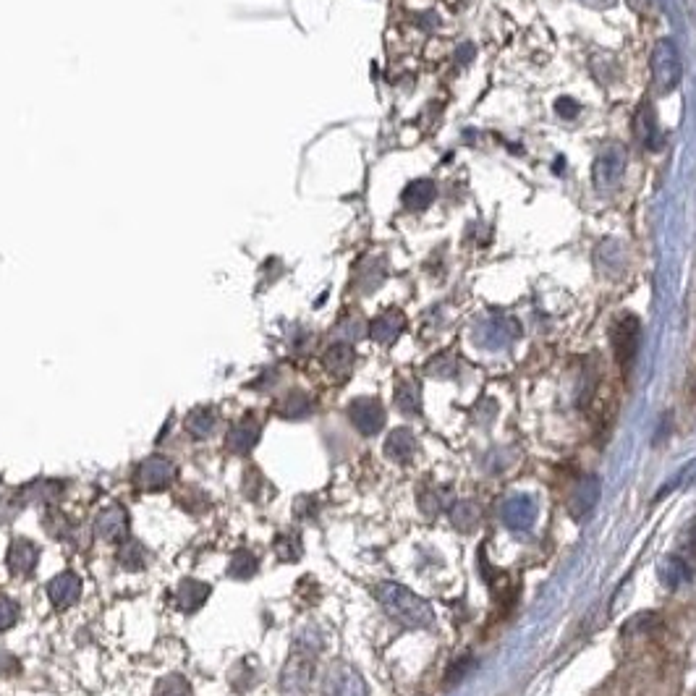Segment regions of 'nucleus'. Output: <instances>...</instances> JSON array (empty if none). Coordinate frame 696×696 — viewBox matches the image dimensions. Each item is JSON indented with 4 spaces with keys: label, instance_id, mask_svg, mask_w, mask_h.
I'll return each instance as SVG.
<instances>
[{
    "label": "nucleus",
    "instance_id": "nucleus-15",
    "mask_svg": "<svg viewBox=\"0 0 696 696\" xmlns=\"http://www.w3.org/2000/svg\"><path fill=\"white\" fill-rule=\"evenodd\" d=\"M215 424H218L215 411H212L210 406H199V409H194L192 414L186 417L184 430L189 432L194 440H205V437H210L212 432H215Z\"/></svg>",
    "mask_w": 696,
    "mask_h": 696
},
{
    "label": "nucleus",
    "instance_id": "nucleus-27",
    "mask_svg": "<svg viewBox=\"0 0 696 696\" xmlns=\"http://www.w3.org/2000/svg\"><path fill=\"white\" fill-rule=\"evenodd\" d=\"M471 665H474V662H471V657H461L458 662H453L451 668H448V673H445V676H448L445 678V683H448V686H453L456 681H461V678L469 673Z\"/></svg>",
    "mask_w": 696,
    "mask_h": 696
},
{
    "label": "nucleus",
    "instance_id": "nucleus-22",
    "mask_svg": "<svg viewBox=\"0 0 696 696\" xmlns=\"http://www.w3.org/2000/svg\"><path fill=\"white\" fill-rule=\"evenodd\" d=\"M403 330V317L398 312H388L383 317H377L372 325V338L380 343H390Z\"/></svg>",
    "mask_w": 696,
    "mask_h": 696
},
{
    "label": "nucleus",
    "instance_id": "nucleus-7",
    "mask_svg": "<svg viewBox=\"0 0 696 696\" xmlns=\"http://www.w3.org/2000/svg\"><path fill=\"white\" fill-rule=\"evenodd\" d=\"M322 694L325 696H367L362 676L348 665H333L328 676L322 678Z\"/></svg>",
    "mask_w": 696,
    "mask_h": 696
},
{
    "label": "nucleus",
    "instance_id": "nucleus-23",
    "mask_svg": "<svg viewBox=\"0 0 696 696\" xmlns=\"http://www.w3.org/2000/svg\"><path fill=\"white\" fill-rule=\"evenodd\" d=\"M275 555L280 560H299L301 540L296 532H283L275 537Z\"/></svg>",
    "mask_w": 696,
    "mask_h": 696
},
{
    "label": "nucleus",
    "instance_id": "nucleus-17",
    "mask_svg": "<svg viewBox=\"0 0 696 696\" xmlns=\"http://www.w3.org/2000/svg\"><path fill=\"white\" fill-rule=\"evenodd\" d=\"M435 197L437 189L432 181H414L403 192V205L409 207V210H424V207H430L435 202Z\"/></svg>",
    "mask_w": 696,
    "mask_h": 696
},
{
    "label": "nucleus",
    "instance_id": "nucleus-13",
    "mask_svg": "<svg viewBox=\"0 0 696 696\" xmlns=\"http://www.w3.org/2000/svg\"><path fill=\"white\" fill-rule=\"evenodd\" d=\"M634 131H636V137H639V142H642L649 152L662 150L665 137H662L660 126H657L655 110L649 108V105H642V108H639V113H636Z\"/></svg>",
    "mask_w": 696,
    "mask_h": 696
},
{
    "label": "nucleus",
    "instance_id": "nucleus-21",
    "mask_svg": "<svg viewBox=\"0 0 696 696\" xmlns=\"http://www.w3.org/2000/svg\"><path fill=\"white\" fill-rule=\"evenodd\" d=\"M257 568H260L257 555L249 553V550H236L231 563H228V576L231 579H249V576L257 574Z\"/></svg>",
    "mask_w": 696,
    "mask_h": 696
},
{
    "label": "nucleus",
    "instance_id": "nucleus-26",
    "mask_svg": "<svg viewBox=\"0 0 696 696\" xmlns=\"http://www.w3.org/2000/svg\"><path fill=\"white\" fill-rule=\"evenodd\" d=\"M19 621V605L8 594H0V631L14 628Z\"/></svg>",
    "mask_w": 696,
    "mask_h": 696
},
{
    "label": "nucleus",
    "instance_id": "nucleus-4",
    "mask_svg": "<svg viewBox=\"0 0 696 696\" xmlns=\"http://www.w3.org/2000/svg\"><path fill=\"white\" fill-rule=\"evenodd\" d=\"M137 487L139 490H147V492H160L165 490V487H171L173 482L178 479V466L173 464L171 458L165 456H150L144 458L142 464H139L137 469Z\"/></svg>",
    "mask_w": 696,
    "mask_h": 696
},
{
    "label": "nucleus",
    "instance_id": "nucleus-14",
    "mask_svg": "<svg viewBox=\"0 0 696 696\" xmlns=\"http://www.w3.org/2000/svg\"><path fill=\"white\" fill-rule=\"evenodd\" d=\"M207 597H210V587L202 584V581L184 579L181 584H178L176 600H178V608L184 610V613H194V610L202 608V605L207 602Z\"/></svg>",
    "mask_w": 696,
    "mask_h": 696
},
{
    "label": "nucleus",
    "instance_id": "nucleus-1",
    "mask_svg": "<svg viewBox=\"0 0 696 696\" xmlns=\"http://www.w3.org/2000/svg\"><path fill=\"white\" fill-rule=\"evenodd\" d=\"M375 597L377 602L383 605L385 613L406 628L430 626L432 618H435L430 602H424L419 594L401 587V584H393V581H383V584L375 589Z\"/></svg>",
    "mask_w": 696,
    "mask_h": 696
},
{
    "label": "nucleus",
    "instance_id": "nucleus-9",
    "mask_svg": "<svg viewBox=\"0 0 696 696\" xmlns=\"http://www.w3.org/2000/svg\"><path fill=\"white\" fill-rule=\"evenodd\" d=\"M348 419L354 422V427L362 435H377L385 424V409L375 398H356L348 406Z\"/></svg>",
    "mask_w": 696,
    "mask_h": 696
},
{
    "label": "nucleus",
    "instance_id": "nucleus-19",
    "mask_svg": "<svg viewBox=\"0 0 696 696\" xmlns=\"http://www.w3.org/2000/svg\"><path fill=\"white\" fill-rule=\"evenodd\" d=\"M42 524H45L48 534L50 537H55V540H71V537L76 534L74 521H71L66 513L58 511V508H48L45 516H42Z\"/></svg>",
    "mask_w": 696,
    "mask_h": 696
},
{
    "label": "nucleus",
    "instance_id": "nucleus-2",
    "mask_svg": "<svg viewBox=\"0 0 696 696\" xmlns=\"http://www.w3.org/2000/svg\"><path fill=\"white\" fill-rule=\"evenodd\" d=\"M649 76H652L655 95L660 97L670 95V92L681 84L683 66L676 42L668 40V37H662V40L655 42V48L649 53Z\"/></svg>",
    "mask_w": 696,
    "mask_h": 696
},
{
    "label": "nucleus",
    "instance_id": "nucleus-18",
    "mask_svg": "<svg viewBox=\"0 0 696 696\" xmlns=\"http://www.w3.org/2000/svg\"><path fill=\"white\" fill-rule=\"evenodd\" d=\"M118 563H121L126 571H142L147 566V547L139 540H123L118 547Z\"/></svg>",
    "mask_w": 696,
    "mask_h": 696
},
{
    "label": "nucleus",
    "instance_id": "nucleus-20",
    "mask_svg": "<svg viewBox=\"0 0 696 696\" xmlns=\"http://www.w3.org/2000/svg\"><path fill=\"white\" fill-rule=\"evenodd\" d=\"M325 367H328L333 375L346 377L348 372H351V367H354V351H351V346L338 343V346L330 348L328 354H325Z\"/></svg>",
    "mask_w": 696,
    "mask_h": 696
},
{
    "label": "nucleus",
    "instance_id": "nucleus-5",
    "mask_svg": "<svg viewBox=\"0 0 696 696\" xmlns=\"http://www.w3.org/2000/svg\"><path fill=\"white\" fill-rule=\"evenodd\" d=\"M95 537L97 540L110 542V545L113 542L121 545L123 540H129V511L118 503L103 508L95 519Z\"/></svg>",
    "mask_w": 696,
    "mask_h": 696
},
{
    "label": "nucleus",
    "instance_id": "nucleus-11",
    "mask_svg": "<svg viewBox=\"0 0 696 696\" xmlns=\"http://www.w3.org/2000/svg\"><path fill=\"white\" fill-rule=\"evenodd\" d=\"M48 597L55 610H69L82 597V579L74 571H63L48 584Z\"/></svg>",
    "mask_w": 696,
    "mask_h": 696
},
{
    "label": "nucleus",
    "instance_id": "nucleus-16",
    "mask_svg": "<svg viewBox=\"0 0 696 696\" xmlns=\"http://www.w3.org/2000/svg\"><path fill=\"white\" fill-rule=\"evenodd\" d=\"M414 448H417V440H414V435L409 430L390 432V437L385 440V453L393 461H398V464H406L414 456Z\"/></svg>",
    "mask_w": 696,
    "mask_h": 696
},
{
    "label": "nucleus",
    "instance_id": "nucleus-3",
    "mask_svg": "<svg viewBox=\"0 0 696 696\" xmlns=\"http://www.w3.org/2000/svg\"><path fill=\"white\" fill-rule=\"evenodd\" d=\"M639 338H642V322L636 314H621L610 328V346H613V359L623 377H628L631 367L639 354Z\"/></svg>",
    "mask_w": 696,
    "mask_h": 696
},
{
    "label": "nucleus",
    "instance_id": "nucleus-10",
    "mask_svg": "<svg viewBox=\"0 0 696 696\" xmlns=\"http://www.w3.org/2000/svg\"><path fill=\"white\" fill-rule=\"evenodd\" d=\"M6 563L11 574L19 576V579H29V576L35 574L37 563H40V550H37L35 542L21 537V540H14L11 547H8Z\"/></svg>",
    "mask_w": 696,
    "mask_h": 696
},
{
    "label": "nucleus",
    "instance_id": "nucleus-28",
    "mask_svg": "<svg viewBox=\"0 0 696 696\" xmlns=\"http://www.w3.org/2000/svg\"><path fill=\"white\" fill-rule=\"evenodd\" d=\"M16 670H19L16 657L11 655V652H3V649H0V676H14Z\"/></svg>",
    "mask_w": 696,
    "mask_h": 696
},
{
    "label": "nucleus",
    "instance_id": "nucleus-25",
    "mask_svg": "<svg viewBox=\"0 0 696 696\" xmlns=\"http://www.w3.org/2000/svg\"><path fill=\"white\" fill-rule=\"evenodd\" d=\"M155 696H192V686L184 676H165L155 686Z\"/></svg>",
    "mask_w": 696,
    "mask_h": 696
},
{
    "label": "nucleus",
    "instance_id": "nucleus-29",
    "mask_svg": "<svg viewBox=\"0 0 696 696\" xmlns=\"http://www.w3.org/2000/svg\"><path fill=\"white\" fill-rule=\"evenodd\" d=\"M555 110H558L560 116H566V118H571V116H576L579 113V105H574V100H558V105H555Z\"/></svg>",
    "mask_w": 696,
    "mask_h": 696
},
{
    "label": "nucleus",
    "instance_id": "nucleus-12",
    "mask_svg": "<svg viewBox=\"0 0 696 696\" xmlns=\"http://www.w3.org/2000/svg\"><path fill=\"white\" fill-rule=\"evenodd\" d=\"M260 435H262V427L257 424V419L244 417L241 422H236L231 430H228L226 448L231 453H236V456H246V453L254 451V445L260 443Z\"/></svg>",
    "mask_w": 696,
    "mask_h": 696
},
{
    "label": "nucleus",
    "instance_id": "nucleus-6",
    "mask_svg": "<svg viewBox=\"0 0 696 696\" xmlns=\"http://www.w3.org/2000/svg\"><path fill=\"white\" fill-rule=\"evenodd\" d=\"M312 673H314L312 655H309V652H296V655L288 660L286 668H283L280 689L291 696L307 694L309 683H312Z\"/></svg>",
    "mask_w": 696,
    "mask_h": 696
},
{
    "label": "nucleus",
    "instance_id": "nucleus-24",
    "mask_svg": "<svg viewBox=\"0 0 696 696\" xmlns=\"http://www.w3.org/2000/svg\"><path fill=\"white\" fill-rule=\"evenodd\" d=\"M278 414L286 419H299L309 414V398L304 393H291L286 401L278 406Z\"/></svg>",
    "mask_w": 696,
    "mask_h": 696
},
{
    "label": "nucleus",
    "instance_id": "nucleus-8",
    "mask_svg": "<svg viewBox=\"0 0 696 696\" xmlns=\"http://www.w3.org/2000/svg\"><path fill=\"white\" fill-rule=\"evenodd\" d=\"M623 165H626V155H623L621 147H608V150L594 160L592 178L600 192L618 186V181H621L623 176Z\"/></svg>",
    "mask_w": 696,
    "mask_h": 696
}]
</instances>
